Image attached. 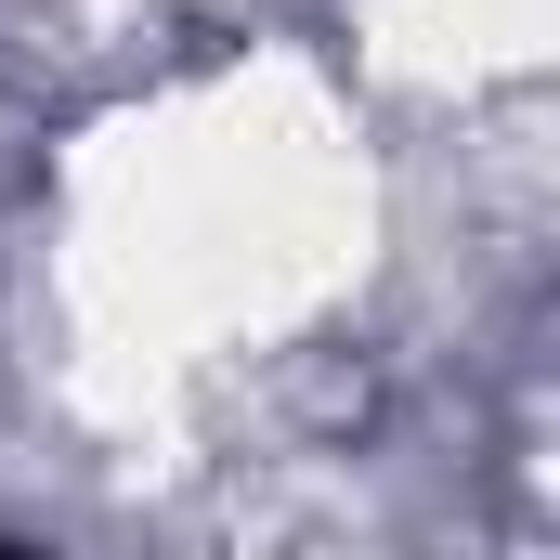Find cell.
<instances>
[{"label":"cell","mask_w":560,"mask_h":560,"mask_svg":"<svg viewBox=\"0 0 560 560\" xmlns=\"http://www.w3.org/2000/svg\"><path fill=\"white\" fill-rule=\"evenodd\" d=\"M0 560H26V548H0Z\"/></svg>","instance_id":"1"}]
</instances>
